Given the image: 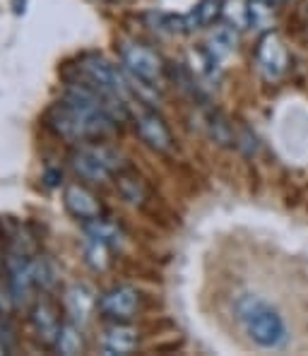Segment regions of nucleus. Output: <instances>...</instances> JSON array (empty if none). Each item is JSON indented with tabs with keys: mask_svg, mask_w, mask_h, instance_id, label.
<instances>
[{
	"mask_svg": "<svg viewBox=\"0 0 308 356\" xmlns=\"http://www.w3.org/2000/svg\"><path fill=\"white\" fill-rule=\"evenodd\" d=\"M238 321L243 330L258 347L263 349H282L289 342V327L277 308L258 296H246L238 303Z\"/></svg>",
	"mask_w": 308,
	"mask_h": 356,
	"instance_id": "obj_1",
	"label": "nucleus"
},
{
	"mask_svg": "<svg viewBox=\"0 0 308 356\" xmlns=\"http://www.w3.org/2000/svg\"><path fill=\"white\" fill-rule=\"evenodd\" d=\"M72 169L80 178L92 183H104L121 169V154L106 145H87L70 156Z\"/></svg>",
	"mask_w": 308,
	"mask_h": 356,
	"instance_id": "obj_2",
	"label": "nucleus"
},
{
	"mask_svg": "<svg viewBox=\"0 0 308 356\" xmlns=\"http://www.w3.org/2000/svg\"><path fill=\"white\" fill-rule=\"evenodd\" d=\"M121 60L125 70L130 72L135 82H143L145 87H156L164 75V65L161 58L149 51L147 46L135 44V41H123L121 44Z\"/></svg>",
	"mask_w": 308,
	"mask_h": 356,
	"instance_id": "obj_3",
	"label": "nucleus"
},
{
	"mask_svg": "<svg viewBox=\"0 0 308 356\" xmlns=\"http://www.w3.org/2000/svg\"><path fill=\"white\" fill-rule=\"evenodd\" d=\"M255 63H258L260 75L268 82H277L284 77L286 67H289V51L277 31L263 34V39L258 41V51H255Z\"/></svg>",
	"mask_w": 308,
	"mask_h": 356,
	"instance_id": "obj_4",
	"label": "nucleus"
},
{
	"mask_svg": "<svg viewBox=\"0 0 308 356\" xmlns=\"http://www.w3.org/2000/svg\"><path fill=\"white\" fill-rule=\"evenodd\" d=\"M82 70L87 72V77L92 80L94 87H99L104 94H108L111 99L121 102L128 106L130 102V85L125 82V77L121 75L118 67H113L111 63H106L104 58H87L82 63Z\"/></svg>",
	"mask_w": 308,
	"mask_h": 356,
	"instance_id": "obj_5",
	"label": "nucleus"
},
{
	"mask_svg": "<svg viewBox=\"0 0 308 356\" xmlns=\"http://www.w3.org/2000/svg\"><path fill=\"white\" fill-rule=\"evenodd\" d=\"M140 308V294L133 286H113L99 298V311L113 323H128Z\"/></svg>",
	"mask_w": 308,
	"mask_h": 356,
	"instance_id": "obj_6",
	"label": "nucleus"
},
{
	"mask_svg": "<svg viewBox=\"0 0 308 356\" xmlns=\"http://www.w3.org/2000/svg\"><path fill=\"white\" fill-rule=\"evenodd\" d=\"M135 128H138L140 138L156 152H169L171 145H174L171 130L166 128L164 118H161L159 113L147 111V108H140L138 116H135Z\"/></svg>",
	"mask_w": 308,
	"mask_h": 356,
	"instance_id": "obj_7",
	"label": "nucleus"
},
{
	"mask_svg": "<svg viewBox=\"0 0 308 356\" xmlns=\"http://www.w3.org/2000/svg\"><path fill=\"white\" fill-rule=\"evenodd\" d=\"M8 272H10L8 289H10V294H13V301L27 306L29 298H31V289L36 286L31 263H27V260H22V258H10Z\"/></svg>",
	"mask_w": 308,
	"mask_h": 356,
	"instance_id": "obj_8",
	"label": "nucleus"
},
{
	"mask_svg": "<svg viewBox=\"0 0 308 356\" xmlns=\"http://www.w3.org/2000/svg\"><path fill=\"white\" fill-rule=\"evenodd\" d=\"M31 325H34L39 339H44V342H49V344H56V337H58V332H60L58 311H56L49 301H39L31 308Z\"/></svg>",
	"mask_w": 308,
	"mask_h": 356,
	"instance_id": "obj_9",
	"label": "nucleus"
},
{
	"mask_svg": "<svg viewBox=\"0 0 308 356\" xmlns=\"http://www.w3.org/2000/svg\"><path fill=\"white\" fill-rule=\"evenodd\" d=\"M65 207L75 214L77 219H97L102 214V205L97 202V197L92 195L87 188L82 186H67L65 188Z\"/></svg>",
	"mask_w": 308,
	"mask_h": 356,
	"instance_id": "obj_10",
	"label": "nucleus"
},
{
	"mask_svg": "<svg viewBox=\"0 0 308 356\" xmlns=\"http://www.w3.org/2000/svg\"><path fill=\"white\" fill-rule=\"evenodd\" d=\"M102 342L108 354H130L138 349V330L125 323H113L111 327L104 330Z\"/></svg>",
	"mask_w": 308,
	"mask_h": 356,
	"instance_id": "obj_11",
	"label": "nucleus"
},
{
	"mask_svg": "<svg viewBox=\"0 0 308 356\" xmlns=\"http://www.w3.org/2000/svg\"><path fill=\"white\" fill-rule=\"evenodd\" d=\"M236 49V34H234L232 27H217L212 31L210 36V58L212 60H219L224 56H229L232 51Z\"/></svg>",
	"mask_w": 308,
	"mask_h": 356,
	"instance_id": "obj_12",
	"label": "nucleus"
},
{
	"mask_svg": "<svg viewBox=\"0 0 308 356\" xmlns=\"http://www.w3.org/2000/svg\"><path fill=\"white\" fill-rule=\"evenodd\" d=\"M85 232H87V238H94L104 245H118L121 243V232H118L113 224L104 222V219H90L85 224Z\"/></svg>",
	"mask_w": 308,
	"mask_h": 356,
	"instance_id": "obj_13",
	"label": "nucleus"
},
{
	"mask_svg": "<svg viewBox=\"0 0 308 356\" xmlns=\"http://www.w3.org/2000/svg\"><path fill=\"white\" fill-rule=\"evenodd\" d=\"M56 349H58L60 354H67V356L82 352L80 330L72 325V323H65V325H60V332H58V337H56Z\"/></svg>",
	"mask_w": 308,
	"mask_h": 356,
	"instance_id": "obj_14",
	"label": "nucleus"
},
{
	"mask_svg": "<svg viewBox=\"0 0 308 356\" xmlns=\"http://www.w3.org/2000/svg\"><path fill=\"white\" fill-rule=\"evenodd\" d=\"M67 308H70V313H72L75 321H85L87 308H90V296L85 294V289L75 286V289L67 291Z\"/></svg>",
	"mask_w": 308,
	"mask_h": 356,
	"instance_id": "obj_15",
	"label": "nucleus"
},
{
	"mask_svg": "<svg viewBox=\"0 0 308 356\" xmlns=\"http://www.w3.org/2000/svg\"><path fill=\"white\" fill-rule=\"evenodd\" d=\"M31 272H34V280H36V286H44V289H51L56 284V272L54 267L49 265V260L39 258L31 263Z\"/></svg>",
	"mask_w": 308,
	"mask_h": 356,
	"instance_id": "obj_16",
	"label": "nucleus"
},
{
	"mask_svg": "<svg viewBox=\"0 0 308 356\" xmlns=\"http://www.w3.org/2000/svg\"><path fill=\"white\" fill-rule=\"evenodd\" d=\"M13 5H15V13H22L24 10V0H13Z\"/></svg>",
	"mask_w": 308,
	"mask_h": 356,
	"instance_id": "obj_17",
	"label": "nucleus"
},
{
	"mask_svg": "<svg viewBox=\"0 0 308 356\" xmlns=\"http://www.w3.org/2000/svg\"><path fill=\"white\" fill-rule=\"evenodd\" d=\"M263 3H270V5H275V3H282V0H263Z\"/></svg>",
	"mask_w": 308,
	"mask_h": 356,
	"instance_id": "obj_18",
	"label": "nucleus"
}]
</instances>
